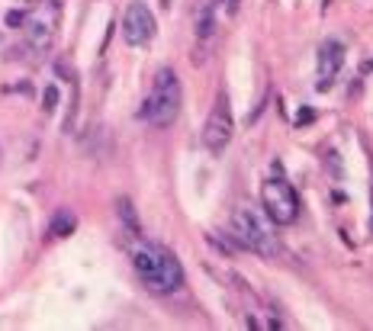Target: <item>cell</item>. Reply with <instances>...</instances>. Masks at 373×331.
<instances>
[{"mask_svg": "<svg viewBox=\"0 0 373 331\" xmlns=\"http://www.w3.org/2000/svg\"><path fill=\"white\" fill-rule=\"evenodd\" d=\"M132 267L152 293L168 296L183 286V267L174 254L158 241H136L132 245Z\"/></svg>", "mask_w": 373, "mask_h": 331, "instance_id": "cell-1", "label": "cell"}, {"mask_svg": "<svg viewBox=\"0 0 373 331\" xmlns=\"http://www.w3.org/2000/svg\"><path fill=\"white\" fill-rule=\"evenodd\" d=\"M181 100H183V91H181V81L171 68H161L152 81V91L145 97L142 103V119L155 129H168L171 122L177 119L181 113Z\"/></svg>", "mask_w": 373, "mask_h": 331, "instance_id": "cell-2", "label": "cell"}, {"mask_svg": "<svg viewBox=\"0 0 373 331\" xmlns=\"http://www.w3.org/2000/svg\"><path fill=\"white\" fill-rule=\"evenodd\" d=\"M232 235H235V241L242 245V248L254 251V254H264V257H274L277 251H280V245H277V235L274 228H270V222H267L261 212L248 209V206H238L235 212H232Z\"/></svg>", "mask_w": 373, "mask_h": 331, "instance_id": "cell-3", "label": "cell"}, {"mask_svg": "<svg viewBox=\"0 0 373 331\" xmlns=\"http://www.w3.org/2000/svg\"><path fill=\"white\" fill-rule=\"evenodd\" d=\"M26 48L32 52V58L46 55L55 46L61 30V0H42L30 16H26Z\"/></svg>", "mask_w": 373, "mask_h": 331, "instance_id": "cell-4", "label": "cell"}, {"mask_svg": "<svg viewBox=\"0 0 373 331\" xmlns=\"http://www.w3.org/2000/svg\"><path fill=\"white\" fill-rule=\"evenodd\" d=\"M261 203H264V216L274 226H293L299 219V196L293 183H287L283 177H274L261 187Z\"/></svg>", "mask_w": 373, "mask_h": 331, "instance_id": "cell-5", "label": "cell"}, {"mask_svg": "<svg viewBox=\"0 0 373 331\" xmlns=\"http://www.w3.org/2000/svg\"><path fill=\"white\" fill-rule=\"evenodd\" d=\"M232 136H235V119H232V106H229V97L225 93H219L213 103V110H209V116H206V126H203V148L209 151V155H216L219 158L222 151L229 148Z\"/></svg>", "mask_w": 373, "mask_h": 331, "instance_id": "cell-6", "label": "cell"}, {"mask_svg": "<svg viewBox=\"0 0 373 331\" xmlns=\"http://www.w3.org/2000/svg\"><path fill=\"white\" fill-rule=\"evenodd\" d=\"M158 32V23H155V13L145 7L142 0H132L126 13H122V39L129 46H148Z\"/></svg>", "mask_w": 373, "mask_h": 331, "instance_id": "cell-7", "label": "cell"}, {"mask_svg": "<svg viewBox=\"0 0 373 331\" xmlns=\"http://www.w3.org/2000/svg\"><path fill=\"white\" fill-rule=\"evenodd\" d=\"M344 68V46L338 39H328L319 48V91H328V84H335V77Z\"/></svg>", "mask_w": 373, "mask_h": 331, "instance_id": "cell-8", "label": "cell"}, {"mask_svg": "<svg viewBox=\"0 0 373 331\" xmlns=\"http://www.w3.org/2000/svg\"><path fill=\"white\" fill-rule=\"evenodd\" d=\"M74 228H77V219H74V212H68V209H58L52 219H48V235H52V238L74 235Z\"/></svg>", "mask_w": 373, "mask_h": 331, "instance_id": "cell-9", "label": "cell"}, {"mask_svg": "<svg viewBox=\"0 0 373 331\" xmlns=\"http://www.w3.org/2000/svg\"><path fill=\"white\" fill-rule=\"evenodd\" d=\"M213 0H199V10H197V32L199 39H209L216 30V20H213Z\"/></svg>", "mask_w": 373, "mask_h": 331, "instance_id": "cell-10", "label": "cell"}, {"mask_svg": "<svg viewBox=\"0 0 373 331\" xmlns=\"http://www.w3.org/2000/svg\"><path fill=\"white\" fill-rule=\"evenodd\" d=\"M119 219L129 226V232H132V238H138V219H136V212H132V203L129 200H119Z\"/></svg>", "mask_w": 373, "mask_h": 331, "instance_id": "cell-11", "label": "cell"}, {"mask_svg": "<svg viewBox=\"0 0 373 331\" xmlns=\"http://www.w3.org/2000/svg\"><path fill=\"white\" fill-rule=\"evenodd\" d=\"M238 4H242V0H219L222 13H229V16H235V13H238Z\"/></svg>", "mask_w": 373, "mask_h": 331, "instance_id": "cell-12", "label": "cell"}, {"mask_svg": "<svg viewBox=\"0 0 373 331\" xmlns=\"http://www.w3.org/2000/svg\"><path fill=\"white\" fill-rule=\"evenodd\" d=\"M55 103H58V91L48 87V91H46V110H55Z\"/></svg>", "mask_w": 373, "mask_h": 331, "instance_id": "cell-13", "label": "cell"}, {"mask_svg": "<svg viewBox=\"0 0 373 331\" xmlns=\"http://www.w3.org/2000/svg\"><path fill=\"white\" fill-rule=\"evenodd\" d=\"M7 23H10V26H20V23H26V13H20V10H13V13L7 16Z\"/></svg>", "mask_w": 373, "mask_h": 331, "instance_id": "cell-14", "label": "cell"}]
</instances>
